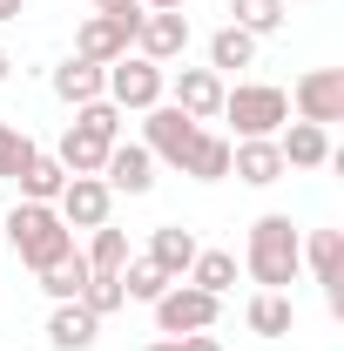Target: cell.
<instances>
[{"mask_svg": "<svg viewBox=\"0 0 344 351\" xmlns=\"http://www.w3.org/2000/svg\"><path fill=\"white\" fill-rule=\"evenodd\" d=\"M0 237L14 243V257L27 263L34 277L54 270L61 257H75V230L54 217V203H14V210L0 217Z\"/></svg>", "mask_w": 344, "mask_h": 351, "instance_id": "6da1fadb", "label": "cell"}, {"mask_svg": "<svg viewBox=\"0 0 344 351\" xmlns=\"http://www.w3.org/2000/svg\"><path fill=\"white\" fill-rule=\"evenodd\" d=\"M243 270L257 277L263 291H291L297 284V270H304V230L291 217H257L250 223V250H243Z\"/></svg>", "mask_w": 344, "mask_h": 351, "instance_id": "7a4b0ae2", "label": "cell"}, {"mask_svg": "<svg viewBox=\"0 0 344 351\" xmlns=\"http://www.w3.org/2000/svg\"><path fill=\"white\" fill-rule=\"evenodd\" d=\"M122 142V108L101 95V101H88V108H75V129L61 135V149H54V162L68 176H101V162H108V149Z\"/></svg>", "mask_w": 344, "mask_h": 351, "instance_id": "3957f363", "label": "cell"}, {"mask_svg": "<svg viewBox=\"0 0 344 351\" xmlns=\"http://www.w3.org/2000/svg\"><path fill=\"white\" fill-rule=\"evenodd\" d=\"M223 115L236 122V142L243 135H277L291 122V95L270 82H243V88H223Z\"/></svg>", "mask_w": 344, "mask_h": 351, "instance_id": "277c9868", "label": "cell"}, {"mask_svg": "<svg viewBox=\"0 0 344 351\" xmlns=\"http://www.w3.org/2000/svg\"><path fill=\"white\" fill-rule=\"evenodd\" d=\"M169 95V75L156 68V61H142V54H122V61H108V101L122 108V115H149L156 101Z\"/></svg>", "mask_w": 344, "mask_h": 351, "instance_id": "5b68a950", "label": "cell"}, {"mask_svg": "<svg viewBox=\"0 0 344 351\" xmlns=\"http://www.w3.org/2000/svg\"><path fill=\"white\" fill-rule=\"evenodd\" d=\"M216 317H223V298L196 291V284H169V291L156 298V331H162V338H189V331H210Z\"/></svg>", "mask_w": 344, "mask_h": 351, "instance_id": "8992f818", "label": "cell"}, {"mask_svg": "<svg viewBox=\"0 0 344 351\" xmlns=\"http://www.w3.org/2000/svg\"><path fill=\"white\" fill-rule=\"evenodd\" d=\"M196 135H203V122H189L175 101H156V108H149V122H142V149H149L156 162L182 169V162H189V149H196Z\"/></svg>", "mask_w": 344, "mask_h": 351, "instance_id": "52a82bcc", "label": "cell"}, {"mask_svg": "<svg viewBox=\"0 0 344 351\" xmlns=\"http://www.w3.org/2000/svg\"><path fill=\"white\" fill-rule=\"evenodd\" d=\"M135 27H142V14H88L82 34H75V61H95V68L122 61L135 47Z\"/></svg>", "mask_w": 344, "mask_h": 351, "instance_id": "ba28073f", "label": "cell"}, {"mask_svg": "<svg viewBox=\"0 0 344 351\" xmlns=\"http://www.w3.org/2000/svg\"><path fill=\"white\" fill-rule=\"evenodd\" d=\"M291 108H297V122H317V129L344 122V68H310V75H297Z\"/></svg>", "mask_w": 344, "mask_h": 351, "instance_id": "9c48e42d", "label": "cell"}, {"mask_svg": "<svg viewBox=\"0 0 344 351\" xmlns=\"http://www.w3.org/2000/svg\"><path fill=\"white\" fill-rule=\"evenodd\" d=\"M108 210H115V189H108L101 176H68L61 196H54V217L68 223V230H101Z\"/></svg>", "mask_w": 344, "mask_h": 351, "instance_id": "30bf717a", "label": "cell"}, {"mask_svg": "<svg viewBox=\"0 0 344 351\" xmlns=\"http://www.w3.org/2000/svg\"><path fill=\"white\" fill-rule=\"evenodd\" d=\"M230 176L236 182H250V189H270V182H284V156H277V135H243V142H230Z\"/></svg>", "mask_w": 344, "mask_h": 351, "instance_id": "8fae6325", "label": "cell"}, {"mask_svg": "<svg viewBox=\"0 0 344 351\" xmlns=\"http://www.w3.org/2000/svg\"><path fill=\"white\" fill-rule=\"evenodd\" d=\"M304 263H310V277L324 284V304L344 311V230H310V237H304Z\"/></svg>", "mask_w": 344, "mask_h": 351, "instance_id": "7c38bea8", "label": "cell"}, {"mask_svg": "<svg viewBox=\"0 0 344 351\" xmlns=\"http://www.w3.org/2000/svg\"><path fill=\"white\" fill-rule=\"evenodd\" d=\"M182 47H189V14H142V27H135V54L142 61L169 68Z\"/></svg>", "mask_w": 344, "mask_h": 351, "instance_id": "4fadbf2b", "label": "cell"}, {"mask_svg": "<svg viewBox=\"0 0 344 351\" xmlns=\"http://www.w3.org/2000/svg\"><path fill=\"white\" fill-rule=\"evenodd\" d=\"M101 182L122 189V196H149V189H156V156H149L142 142H115L108 162H101Z\"/></svg>", "mask_w": 344, "mask_h": 351, "instance_id": "5bb4252c", "label": "cell"}, {"mask_svg": "<svg viewBox=\"0 0 344 351\" xmlns=\"http://www.w3.org/2000/svg\"><path fill=\"white\" fill-rule=\"evenodd\" d=\"M175 108L189 122H216L223 115V75L216 68H182L175 75Z\"/></svg>", "mask_w": 344, "mask_h": 351, "instance_id": "9a60e30c", "label": "cell"}, {"mask_svg": "<svg viewBox=\"0 0 344 351\" xmlns=\"http://www.w3.org/2000/svg\"><path fill=\"white\" fill-rule=\"evenodd\" d=\"M277 156H284V169H324L331 162V129L291 122V129H277Z\"/></svg>", "mask_w": 344, "mask_h": 351, "instance_id": "2e32d148", "label": "cell"}, {"mask_svg": "<svg viewBox=\"0 0 344 351\" xmlns=\"http://www.w3.org/2000/svg\"><path fill=\"white\" fill-rule=\"evenodd\" d=\"M95 338H101V317H95L82 298L54 304V317H47V345H54V351H88Z\"/></svg>", "mask_w": 344, "mask_h": 351, "instance_id": "e0dca14e", "label": "cell"}, {"mask_svg": "<svg viewBox=\"0 0 344 351\" xmlns=\"http://www.w3.org/2000/svg\"><path fill=\"white\" fill-rule=\"evenodd\" d=\"M54 95H61L68 108H88V101L108 95V68H95V61H75V54H68V61L54 68Z\"/></svg>", "mask_w": 344, "mask_h": 351, "instance_id": "ac0fdd59", "label": "cell"}, {"mask_svg": "<svg viewBox=\"0 0 344 351\" xmlns=\"http://www.w3.org/2000/svg\"><path fill=\"white\" fill-rule=\"evenodd\" d=\"M196 250H203V243H196V237H189L182 223H162V230L149 237V263H156V270H169V277H189Z\"/></svg>", "mask_w": 344, "mask_h": 351, "instance_id": "d6986e66", "label": "cell"}, {"mask_svg": "<svg viewBox=\"0 0 344 351\" xmlns=\"http://www.w3.org/2000/svg\"><path fill=\"white\" fill-rule=\"evenodd\" d=\"M182 284H196V291H210V298H230V291H236V257H230V250H196V263H189Z\"/></svg>", "mask_w": 344, "mask_h": 351, "instance_id": "ffe728a7", "label": "cell"}, {"mask_svg": "<svg viewBox=\"0 0 344 351\" xmlns=\"http://www.w3.org/2000/svg\"><path fill=\"white\" fill-rule=\"evenodd\" d=\"M291 324H297V304L284 291H257L250 298V331L257 338H291Z\"/></svg>", "mask_w": 344, "mask_h": 351, "instance_id": "44dd1931", "label": "cell"}, {"mask_svg": "<svg viewBox=\"0 0 344 351\" xmlns=\"http://www.w3.org/2000/svg\"><path fill=\"white\" fill-rule=\"evenodd\" d=\"M182 176H196V182H223L230 176V135H196V149H189V162H182Z\"/></svg>", "mask_w": 344, "mask_h": 351, "instance_id": "7402d4cb", "label": "cell"}, {"mask_svg": "<svg viewBox=\"0 0 344 351\" xmlns=\"http://www.w3.org/2000/svg\"><path fill=\"white\" fill-rule=\"evenodd\" d=\"M250 61H257V34H243V27H216V34H210V68H216V75L250 68Z\"/></svg>", "mask_w": 344, "mask_h": 351, "instance_id": "603a6c76", "label": "cell"}, {"mask_svg": "<svg viewBox=\"0 0 344 351\" xmlns=\"http://www.w3.org/2000/svg\"><path fill=\"white\" fill-rule=\"evenodd\" d=\"M14 182H21V203H54V196H61V182H68V169H61L54 156H34Z\"/></svg>", "mask_w": 344, "mask_h": 351, "instance_id": "cb8c5ba5", "label": "cell"}, {"mask_svg": "<svg viewBox=\"0 0 344 351\" xmlns=\"http://www.w3.org/2000/svg\"><path fill=\"white\" fill-rule=\"evenodd\" d=\"M95 243H88V270L95 277H122V263H129V237L115 230V223H101V230H88Z\"/></svg>", "mask_w": 344, "mask_h": 351, "instance_id": "d4e9b609", "label": "cell"}, {"mask_svg": "<svg viewBox=\"0 0 344 351\" xmlns=\"http://www.w3.org/2000/svg\"><path fill=\"white\" fill-rule=\"evenodd\" d=\"M169 284H175V277H169V270H156L149 257H129V263H122V298H135V304H156Z\"/></svg>", "mask_w": 344, "mask_h": 351, "instance_id": "484cf974", "label": "cell"}, {"mask_svg": "<svg viewBox=\"0 0 344 351\" xmlns=\"http://www.w3.org/2000/svg\"><path fill=\"white\" fill-rule=\"evenodd\" d=\"M88 277H95V270H88V257L75 250V257H61L54 270H41V291L54 298V304H68V298H82V291H88Z\"/></svg>", "mask_w": 344, "mask_h": 351, "instance_id": "4316f807", "label": "cell"}, {"mask_svg": "<svg viewBox=\"0 0 344 351\" xmlns=\"http://www.w3.org/2000/svg\"><path fill=\"white\" fill-rule=\"evenodd\" d=\"M230 27H243V34H277L284 27V0H230Z\"/></svg>", "mask_w": 344, "mask_h": 351, "instance_id": "83f0119b", "label": "cell"}, {"mask_svg": "<svg viewBox=\"0 0 344 351\" xmlns=\"http://www.w3.org/2000/svg\"><path fill=\"white\" fill-rule=\"evenodd\" d=\"M34 156H41V149L27 142V129H14V122H0V176H7V182H14V176L27 169Z\"/></svg>", "mask_w": 344, "mask_h": 351, "instance_id": "f1b7e54d", "label": "cell"}, {"mask_svg": "<svg viewBox=\"0 0 344 351\" xmlns=\"http://www.w3.org/2000/svg\"><path fill=\"white\" fill-rule=\"evenodd\" d=\"M82 304L95 311V317H115V311L129 304V298H122V277H88V291H82Z\"/></svg>", "mask_w": 344, "mask_h": 351, "instance_id": "f546056e", "label": "cell"}, {"mask_svg": "<svg viewBox=\"0 0 344 351\" xmlns=\"http://www.w3.org/2000/svg\"><path fill=\"white\" fill-rule=\"evenodd\" d=\"M175 345H182V351H223V345L210 338V331H189V338H175Z\"/></svg>", "mask_w": 344, "mask_h": 351, "instance_id": "4dcf8cb0", "label": "cell"}, {"mask_svg": "<svg viewBox=\"0 0 344 351\" xmlns=\"http://www.w3.org/2000/svg\"><path fill=\"white\" fill-rule=\"evenodd\" d=\"M95 14H142V0H95Z\"/></svg>", "mask_w": 344, "mask_h": 351, "instance_id": "1f68e13d", "label": "cell"}, {"mask_svg": "<svg viewBox=\"0 0 344 351\" xmlns=\"http://www.w3.org/2000/svg\"><path fill=\"white\" fill-rule=\"evenodd\" d=\"M189 0H142V14H182Z\"/></svg>", "mask_w": 344, "mask_h": 351, "instance_id": "d6a6232c", "label": "cell"}, {"mask_svg": "<svg viewBox=\"0 0 344 351\" xmlns=\"http://www.w3.org/2000/svg\"><path fill=\"white\" fill-rule=\"evenodd\" d=\"M27 14V0H0V21H21Z\"/></svg>", "mask_w": 344, "mask_h": 351, "instance_id": "836d02e7", "label": "cell"}, {"mask_svg": "<svg viewBox=\"0 0 344 351\" xmlns=\"http://www.w3.org/2000/svg\"><path fill=\"white\" fill-rule=\"evenodd\" d=\"M149 351H182V345H175V338H156V345H149Z\"/></svg>", "mask_w": 344, "mask_h": 351, "instance_id": "e575fe53", "label": "cell"}, {"mask_svg": "<svg viewBox=\"0 0 344 351\" xmlns=\"http://www.w3.org/2000/svg\"><path fill=\"white\" fill-rule=\"evenodd\" d=\"M0 82H7V54H0Z\"/></svg>", "mask_w": 344, "mask_h": 351, "instance_id": "d590c367", "label": "cell"}]
</instances>
